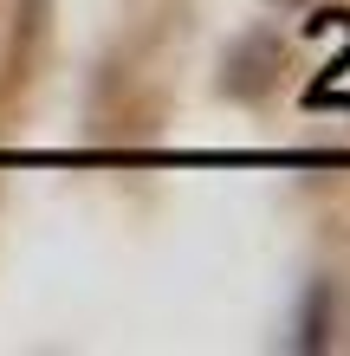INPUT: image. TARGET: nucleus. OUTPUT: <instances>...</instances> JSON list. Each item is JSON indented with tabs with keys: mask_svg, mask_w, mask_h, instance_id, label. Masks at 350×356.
Returning a JSON list of instances; mask_svg holds the SVG:
<instances>
[]
</instances>
